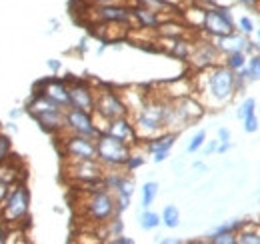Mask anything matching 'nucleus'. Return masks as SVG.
I'll use <instances>...</instances> for the list:
<instances>
[{"instance_id": "nucleus-44", "label": "nucleus", "mask_w": 260, "mask_h": 244, "mask_svg": "<svg viewBox=\"0 0 260 244\" xmlns=\"http://www.w3.org/2000/svg\"><path fill=\"white\" fill-rule=\"evenodd\" d=\"M236 2H240L244 6H258L260 4V0H236Z\"/></svg>"}, {"instance_id": "nucleus-20", "label": "nucleus", "mask_w": 260, "mask_h": 244, "mask_svg": "<svg viewBox=\"0 0 260 244\" xmlns=\"http://www.w3.org/2000/svg\"><path fill=\"white\" fill-rule=\"evenodd\" d=\"M32 118L38 122L46 132H62V130H66L64 108H60V110L40 112V114H36V116H32Z\"/></svg>"}, {"instance_id": "nucleus-23", "label": "nucleus", "mask_w": 260, "mask_h": 244, "mask_svg": "<svg viewBox=\"0 0 260 244\" xmlns=\"http://www.w3.org/2000/svg\"><path fill=\"white\" fill-rule=\"evenodd\" d=\"M158 182H154V180H148V182H144L142 186V208H150V204L156 200V196H158Z\"/></svg>"}, {"instance_id": "nucleus-27", "label": "nucleus", "mask_w": 260, "mask_h": 244, "mask_svg": "<svg viewBox=\"0 0 260 244\" xmlns=\"http://www.w3.org/2000/svg\"><path fill=\"white\" fill-rule=\"evenodd\" d=\"M236 242L240 244H260V232L258 230H248V228H240L236 232Z\"/></svg>"}, {"instance_id": "nucleus-34", "label": "nucleus", "mask_w": 260, "mask_h": 244, "mask_svg": "<svg viewBox=\"0 0 260 244\" xmlns=\"http://www.w3.org/2000/svg\"><path fill=\"white\" fill-rule=\"evenodd\" d=\"M144 164V158L142 156H138V154H130L128 160H126V164H124V168L132 172V170H136V168H140Z\"/></svg>"}, {"instance_id": "nucleus-18", "label": "nucleus", "mask_w": 260, "mask_h": 244, "mask_svg": "<svg viewBox=\"0 0 260 244\" xmlns=\"http://www.w3.org/2000/svg\"><path fill=\"white\" fill-rule=\"evenodd\" d=\"M214 46L218 48L220 54H232V52H244L246 44H248V38L246 34H236V32H230V34H224V36H216L212 38Z\"/></svg>"}, {"instance_id": "nucleus-11", "label": "nucleus", "mask_w": 260, "mask_h": 244, "mask_svg": "<svg viewBox=\"0 0 260 244\" xmlns=\"http://www.w3.org/2000/svg\"><path fill=\"white\" fill-rule=\"evenodd\" d=\"M68 96H70V106L72 108H80L86 112H94V98L96 90L84 82V80H72L68 84Z\"/></svg>"}, {"instance_id": "nucleus-41", "label": "nucleus", "mask_w": 260, "mask_h": 244, "mask_svg": "<svg viewBox=\"0 0 260 244\" xmlns=\"http://www.w3.org/2000/svg\"><path fill=\"white\" fill-rule=\"evenodd\" d=\"M230 150V142H218V146H216V152L218 154H226Z\"/></svg>"}, {"instance_id": "nucleus-36", "label": "nucleus", "mask_w": 260, "mask_h": 244, "mask_svg": "<svg viewBox=\"0 0 260 244\" xmlns=\"http://www.w3.org/2000/svg\"><path fill=\"white\" fill-rule=\"evenodd\" d=\"M10 188H12V184L4 182V180H0V204L6 200V196H8V192H10Z\"/></svg>"}, {"instance_id": "nucleus-19", "label": "nucleus", "mask_w": 260, "mask_h": 244, "mask_svg": "<svg viewBox=\"0 0 260 244\" xmlns=\"http://www.w3.org/2000/svg\"><path fill=\"white\" fill-rule=\"evenodd\" d=\"M132 10V20L138 24V28H146V30H156L162 22V16L160 12H154L150 8H144V6H134L130 8Z\"/></svg>"}, {"instance_id": "nucleus-39", "label": "nucleus", "mask_w": 260, "mask_h": 244, "mask_svg": "<svg viewBox=\"0 0 260 244\" xmlns=\"http://www.w3.org/2000/svg\"><path fill=\"white\" fill-rule=\"evenodd\" d=\"M216 146H218V140L208 142V144L204 146V154H206V156H208V154H214V152H216Z\"/></svg>"}, {"instance_id": "nucleus-35", "label": "nucleus", "mask_w": 260, "mask_h": 244, "mask_svg": "<svg viewBox=\"0 0 260 244\" xmlns=\"http://www.w3.org/2000/svg\"><path fill=\"white\" fill-rule=\"evenodd\" d=\"M10 154V138H6L4 134H0V162L6 160Z\"/></svg>"}, {"instance_id": "nucleus-40", "label": "nucleus", "mask_w": 260, "mask_h": 244, "mask_svg": "<svg viewBox=\"0 0 260 244\" xmlns=\"http://www.w3.org/2000/svg\"><path fill=\"white\" fill-rule=\"evenodd\" d=\"M88 2L94 6H104V4H118L120 0H88Z\"/></svg>"}, {"instance_id": "nucleus-37", "label": "nucleus", "mask_w": 260, "mask_h": 244, "mask_svg": "<svg viewBox=\"0 0 260 244\" xmlns=\"http://www.w3.org/2000/svg\"><path fill=\"white\" fill-rule=\"evenodd\" d=\"M218 142H230V130L228 128H218Z\"/></svg>"}, {"instance_id": "nucleus-38", "label": "nucleus", "mask_w": 260, "mask_h": 244, "mask_svg": "<svg viewBox=\"0 0 260 244\" xmlns=\"http://www.w3.org/2000/svg\"><path fill=\"white\" fill-rule=\"evenodd\" d=\"M110 242H114V244H134V240H132V238H128V236L118 234L116 238H110Z\"/></svg>"}, {"instance_id": "nucleus-29", "label": "nucleus", "mask_w": 260, "mask_h": 244, "mask_svg": "<svg viewBox=\"0 0 260 244\" xmlns=\"http://www.w3.org/2000/svg\"><path fill=\"white\" fill-rule=\"evenodd\" d=\"M204 142H206V132H204V130H198L194 136L190 138V142H188V146H186V152L188 154L198 152V150L204 146Z\"/></svg>"}, {"instance_id": "nucleus-16", "label": "nucleus", "mask_w": 260, "mask_h": 244, "mask_svg": "<svg viewBox=\"0 0 260 244\" xmlns=\"http://www.w3.org/2000/svg\"><path fill=\"white\" fill-rule=\"evenodd\" d=\"M174 142H176V132H162L146 140V152L152 154L154 162H164L168 158L170 148L174 146Z\"/></svg>"}, {"instance_id": "nucleus-32", "label": "nucleus", "mask_w": 260, "mask_h": 244, "mask_svg": "<svg viewBox=\"0 0 260 244\" xmlns=\"http://www.w3.org/2000/svg\"><path fill=\"white\" fill-rule=\"evenodd\" d=\"M238 30L242 32V34H252L254 32V20L250 18V16H240L238 18Z\"/></svg>"}, {"instance_id": "nucleus-10", "label": "nucleus", "mask_w": 260, "mask_h": 244, "mask_svg": "<svg viewBox=\"0 0 260 244\" xmlns=\"http://www.w3.org/2000/svg\"><path fill=\"white\" fill-rule=\"evenodd\" d=\"M66 172L76 182L90 184L102 180L104 166L98 160H70V164H66Z\"/></svg>"}, {"instance_id": "nucleus-26", "label": "nucleus", "mask_w": 260, "mask_h": 244, "mask_svg": "<svg viewBox=\"0 0 260 244\" xmlns=\"http://www.w3.org/2000/svg\"><path fill=\"white\" fill-rule=\"evenodd\" d=\"M208 240L214 244H236V232L234 230H214Z\"/></svg>"}, {"instance_id": "nucleus-22", "label": "nucleus", "mask_w": 260, "mask_h": 244, "mask_svg": "<svg viewBox=\"0 0 260 244\" xmlns=\"http://www.w3.org/2000/svg\"><path fill=\"white\" fill-rule=\"evenodd\" d=\"M160 220L166 228H176V226H180V210L174 204H168V206H164Z\"/></svg>"}, {"instance_id": "nucleus-8", "label": "nucleus", "mask_w": 260, "mask_h": 244, "mask_svg": "<svg viewBox=\"0 0 260 244\" xmlns=\"http://www.w3.org/2000/svg\"><path fill=\"white\" fill-rule=\"evenodd\" d=\"M62 154L70 160H96V138L70 132L62 140Z\"/></svg>"}, {"instance_id": "nucleus-1", "label": "nucleus", "mask_w": 260, "mask_h": 244, "mask_svg": "<svg viewBox=\"0 0 260 244\" xmlns=\"http://www.w3.org/2000/svg\"><path fill=\"white\" fill-rule=\"evenodd\" d=\"M198 76L202 78V84L196 86V90L202 92V106L206 108H220L228 104L236 94V72L230 70L224 64H216L210 68L198 70Z\"/></svg>"}, {"instance_id": "nucleus-9", "label": "nucleus", "mask_w": 260, "mask_h": 244, "mask_svg": "<svg viewBox=\"0 0 260 244\" xmlns=\"http://www.w3.org/2000/svg\"><path fill=\"white\" fill-rule=\"evenodd\" d=\"M66 116V130L72 134H80V136H88V138H96L100 130L94 124V116L92 112L80 110V108H72L68 106L64 110Z\"/></svg>"}, {"instance_id": "nucleus-33", "label": "nucleus", "mask_w": 260, "mask_h": 244, "mask_svg": "<svg viewBox=\"0 0 260 244\" xmlns=\"http://www.w3.org/2000/svg\"><path fill=\"white\" fill-rule=\"evenodd\" d=\"M242 120H244V132H248V134H254L260 128V122H258V118H256V114H248V116L242 118Z\"/></svg>"}, {"instance_id": "nucleus-3", "label": "nucleus", "mask_w": 260, "mask_h": 244, "mask_svg": "<svg viewBox=\"0 0 260 244\" xmlns=\"http://www.w3.org/2000/svg\"><path fill=\"white\" fill-rule=\"evenodd\" d=\"M118 214L114 194L106 186H98L94 190H86L84 198V216L94 224H106L110 218Z\"/></svg>"}, {"instance_id": "nucleus-28", "label": "nucleus", "mask_w": 260, "mask_h": 244, "mask_svg": "<svg viewBox=\"0 0 260 244\" xmlns=\"http://www.w3.org/2000/svg\"><path fill=\"white\" fill-rule=\"evenodd\" d=\"M246 72H248V80H260V54H250L246 60Z\"/></svg>"}, {"instance_id": "nucleus-46", "label": "nucleus", "mask_w": 260, "mask_h": 244, "mask_svg": "<svg viewBox=\"0 0 260 244\" xmlns=\"http://www.w3.org/2000/svg\"><path fill=\"white\" fill-rule=\"evenodd\" d=\"M256 38H258V42H260V28H256Z\"/></svg>"}, {"instance_id": "nucleus-21", "label": "nucleus", "mask_w": 260, "mask_h": 244, "mask_svg": "<svg viewBox=\"0 0 260 244\" xmlns=\"http://www.w3.org/2000/svg\"><path fill=\"white\" fill-rule=\"evenodd\" d=\"M168 42L172 44L170 46V50H168V54L170 56H174V58H178V60H188V56H190V52H192V42H188V40H184V38H168Z\"/></svg>"}, {"instance_id": "nucleus-47", "label": "nucleus", "mask_w": 260, "mask_h": 244, "mask_svg": "<svg viewBox=\"0 0 260 244\" xmlns=\"http://www.w3.org/2000/svg\"><path fill=\"white\" fill-rule=\"evenodd\" d=\"M258 202H260V190H258Z\"/></svg>"}, {"instance_id": "nucleus-45", "label": "nucleus", "mask_w": 260, "mask_h": 244, "mask_svg": "<svg viewBox=\"0 0 260 244\" xmlns=\"http://www.w3.org/2000/svg\"><path fill=\"white\" fill-rule=\"evenodd\" d=\"M20 114H22V110H12V114H10V116H12V118H18Z\"/></svg>"}, {"instance_id": "nucleus-14", "label": "nucleus", "mask_w": 260, "mask_h": 244, "mask_svg": "<svg viewBox=\"0 0 260 244\" xmlns=\"http://www.w3.org/2000/svg\"><path fill=\"white\" fill-rule=\"evenodd\" d=\"M170 100H172V98H170ZM172 104H174L178 116L184 120L186 126L192 124V122H196L198 118H202V114H204V106H202V102H200L198 98H194V96H190V94L180 96V98H174Z\"/></svg>"}, {"instance_id": "nucleus-2", "label": "nucleus", "mask_w": 260, "mask_h": 244, "mask_svg": "<svg viewBox=\"0 0 260 244\" xmlns=\"http://www.w3.org/2000/svg\"><path fill=\"white\" fill-rule=\"evenodd\" d=\"M168 98H158V96H146V100L134 110V130L138 140H148L158 134L166 132L164 130V108H166Z\"/></svg>"}, {"instance_id": "nucleus-17", "label": "nucleus", "mask_w": 260, "mask_h": 244, "mask_svg": "<svg viewBox=\"0 0 260 244\" xmlns=\"http://www.w3.org/2000/svg\"><path fill=\"white\" fill-rule=\"evenodd\" d=\"M40 92L50 98L54 104H58L60 108H68L70 106V96H68V84L64 80H56V78H50V80H42L40 82Z\"/></svg>"}, {"instance_id": "nucleus-12", "label": "nucleus", "mask_w": 260, "mask_h": 244, "mask_svg": "<svg viewBox=\"0 0 260 244\" xmlns=\"http://www.w3.org/2000/svg\"><path fill=\"white\" fill-rule=\"evenodd\" d=\"M220 56L222 54L218 52V48L214 46L212 40H200L198 44L192 46V52H190L188 60L196 70H202V68H210V66L220 64Z\"/></svg>"}, {"instance_id": "nucleus-31", "label": "nucleus", "mask_w": 260, "mask_h": 244, "mask_svg": "<svg viewBox=\"0 0 260 244\" xmlns=\"http://www.w3.org/2000/svg\"><path fill=\"white\" fill-rule=\"evenodd\" d=\"M254 110H256V100L254 98H246L240 106H238V110H236V116L242 120V118H246L248 114H254Z\"/></svg>"}, {"instance_id": "nucleus-6", "label": "nucleus", "mask_w": 260, "mask_h": 244, "mask_svg": "<svg viewBox=\"0 0 260 244\" xmlns=\"http://www.w3.org/2000/svg\"><path fill=\"white\" fill-rule=\"evenodd\" d=\"M2 206V218L6 224H16L22 222V218L28 216L30 208V194L24 184H12L6 200L0 204Z\"/></svg>"}, {"instance_id": "nucleus-4", "label": "nucleus", "mask_w": 260, "mask_h": 244, "mask_svg": "<svg viewBox=\"0 0 260 244\" xmlns=\"http://www.w3.org/2000/svg\"><path fill=\"white\" fill-rule=\"evenodd\" d=\"M132 146L114 138L108 132H100L96 136V160L104 168H124Z\"/></svg>"}, {"instance_id": "nucleus-43", "label": "nucleus", "mask_w": 260, "mask_h": 244, "mask_svg": "<svg viewBox=\"0 0 260 244\" xmlns=\"http://www.w3.org/2000/svg\"><path fill=\"white\" fill-rule=\"evenodd\" d=\"M200 2L208 4L210 8H212V6H222V4H224V0H200Z\"/></svg>"}, {"instance_id": "nucleus-7", "label": "nucleus", "mask_w": 260, "mask_h": 244, "mask_svg": "<svg viewBox=\"0 0 260 244\" xmlns=\"http://www.w3.org/2000/svg\"><path fill=\"white\" fill-rule=\"evenodd\" d=\"M234 16L230 6H212V8H204V20H202V30L208 36L216 38V36H224L234 32Z\"/></svg>"}, {"instance_id": "nucleus-15", "label": "nucleus", "mask_w": 260, "mask_h": 244, "mask_svg": "<svg viewBox=\"0 0 260 244\" xmlns=\"http://www.w3.org/2000/svg\"><path fill=\"white\" fill-rule=\"evenodd\" d=\"M104 132L112 134L114 138H118V140L126 142V144H130V146L138 142V136H136L134 124H132V120H130L128 116H118V118L108 120L106 128H104Z\"/></svg>"}, {"instance_id": "nucleus-42", "label": "nucleus", "mask_w": 260, "mask_h": 244, "mask_svg": "<svg viewBox=\"0 0 260 244\" xmlns=\"http://www.w3.org/2000/svg\"><path fill=\"white\" fill-rule=\"evenodd\" d=\"M46 64H48V68L52 70V72H58L60 70V62L54 60V58H50V60H46Z\"/></svg>"}, {"instance_id": "nucleus-25", "label": "nucleus", "mask_w": 260, "mask_h": 244, "mask_svg": "<svg viewBox=\"0 0 260 244\" xmlns=\"http://www.w3.org/2000/svg\"><path fill=\"white\" fill-rule=\"evenodd\" d=\"M246 60H248V54H246V52H232V54H226L224 66H228V68L234 70V72H238L240 68L246 66Z\"/></svg>"}, {"instance_id": "nucleus-13", "label": "nucleus", "mask_w": 260, "mask_h": 244, "mask_svg": "<svg viewBox=\"0 0 260 244\" xmlns=\"http://www.w3.org/2000/svg\"><path fill=\"white\" fill-rule=\"evenodd\" d=\"M94 18L102 24H132V10L124 4H104L92 8Z\"/></svg>"}, {"instance_id": "nucleus-5", "label": "nucleus", "mask_w": 260, "mask_h": 244, "mask_svg": "<svg viewBox=\"0 0 260 244\" xmlns=\"http://www.w3.org/2000/svg\"><path fill=\"white\" fill-rule=\"evenodd\" d=\"M94 116L102 118L104 122L118 118V116H128L130 110L124 102V98L114 92L108 86H102L96 90V98H94Z\"/></svg>"}, {"instance_id": "nucleus-30", "label": "nucleus", "mask_w": 260, "mask_h": 244, "mask_svg": "<svg viewBox=\"0 0 260 244\" xmlns=\"http://www.w3.org/2000/svg\"><path fill=\"white\" fill-rule=\"evenodd\" d=\"M136 2H138V6L150 8V10H154V12H162V10L172 8V4L166 2V0H136Z\"/></svg>"}, {"instance_id": "nucleus-24", "label": "nucleus", "mask_w": 260, "mask_h": 244, "mask_svg": "<svg viewBox=\"0 0 260 244\" xmlns=\"http://www.w3.org/2000/svg\"><path fill=\"white\" fill-rule=\"evenodd\" d=\"M138 222H140L142 230H154V228H158V226L162 224V220H160V214L152 212V210H144V212L140 214Z\"/></svg>"}]
</instances>
